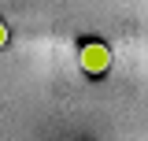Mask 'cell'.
I'll use <instances>...</instances> for the list:
<instances>
[{"label": "cell", "mask_w": 148, "mask_h": 141, "mask_svg": "<svg viewBox=\"0 0 148 141\" xmlns=\"http://www.w3.org/2000/svg\"><path fill=\"white\" fill-rule=\"evenodd\" d=\"M78 63H82L85 74L100 78V74H108V67H111V48L104 45V41H85L82 52H78Z\"/></svg>", "instance_id": "obj_1"}, {"label": "cell", "mask_w": 148, "mask_h": 141, "mask_svg": "<svg viewBox=\"0 0 148 141\" xmlns=\"http://www.w3.org/2000/svg\"><path fill=\"white\" fill-rule=\"evenodd\" d=\"M4 41H8V26L0 22V48H4Z\"/></svg>", "instance_id": "obj_2"}]
</instances>
